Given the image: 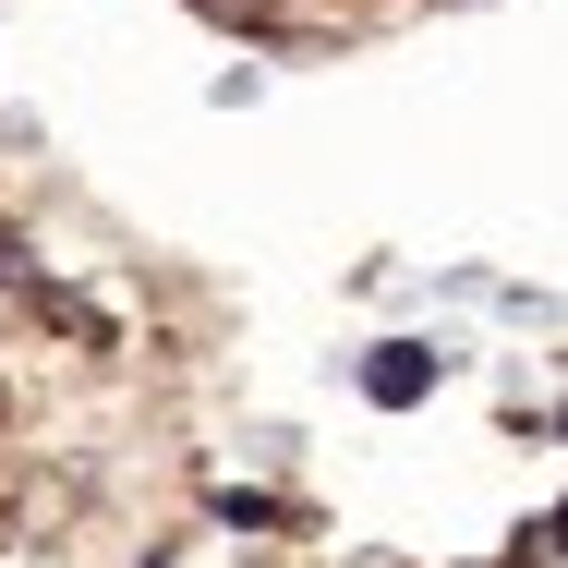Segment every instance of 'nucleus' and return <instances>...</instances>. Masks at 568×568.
I'll use <instances>...</instances> for the list:
<instances>
[{"label":"nucleus","instance_id":"nucleus-3","mask_svg":"<svg viewBox=\"0 0 568 568\" xmlns=\"http://www.w3.org/2000/svg\"><path fill=\"white\" fill-rule=\"evenodd\" d=\"M206 12H254V0H206Z\"/></svg>","mask_w":568,"mask_h":568},{"label":"nucleus","instance_id":"nucleus-2","mask_svg":"<svg viewBox=\"0 0 568 568\" xmlns=\"http://www.w3.org/2000/svg\"><path fill=\"white\" fill-rule=\"evenodd\" d=\"M0 291H37V266H24V242L0 230Z\"/></svg>","mask_w":568,"mask_h":568},{"label":"nucleus","instance_id":"nucleus-1","mask_svg":"<svg viewBox=\"0 0 568 568\" xmlns=\"http://www.w3.org/2000/svg\"><path fill=\"white\" fill-rule=\"evenodd\" d=\"M424 387H436V351H412V339H387L375 363H363V399H375V412H412Z\"/></svg>","mask_w":568,"mask_h":568}]
</instances>
